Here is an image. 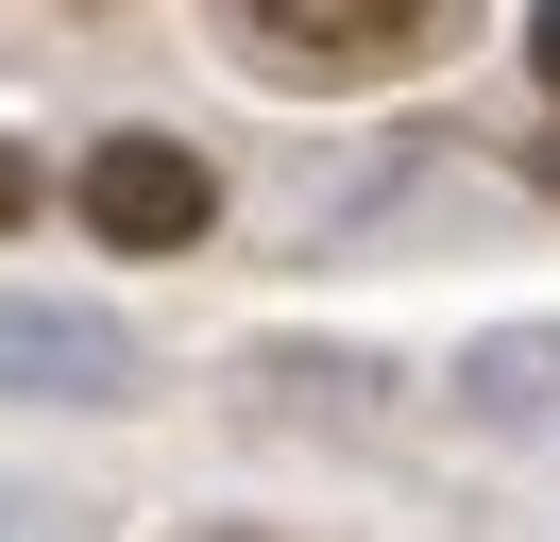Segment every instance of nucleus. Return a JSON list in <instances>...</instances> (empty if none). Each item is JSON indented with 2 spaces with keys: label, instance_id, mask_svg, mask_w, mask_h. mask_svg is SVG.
<instances>
[{
  "label": "nucleus",
  "instance_id": "1",
  "mask_svg": "<svg viewBox=\"0 0 560 542\" xmlns=\"http://www.w3.org/2000/svg\"><path fill=\"white\" fill-rule=\"evenodd\" d=\"M476 17V0H221V34H238L255 68H289V85H357V68H424L442 34Z\"/></svg>",
  "mask_w": 560,
  "mask_h": 542
},
{
  "label": "nucleus",
  "instance_id": "2",
  "mask_svg": "<svg viewBox=\"0 0 560 542\" xmlns=\"http://www.w3.org/2000/svg\"><path fill=\"white\" fill-rule=\"evenodd\" d=\"M205 221H221L205 153H171V136H103V153H85V237H103V255H187Z\"/></svg>",
  "mask_w": 560,
  "mask_h": 542
},
{
  "label": "nucleus",
  "instance_id": "3",
  "mask_svg": "<svg viewBox=\"0 0 560 542\" xmlns=\"http://www.w3.org/2000/svg\"><path fill=\"white\" fill-rule=\"evenodd\" d=\"M526 68H544V85H560V0H544V17H526Z\"/></svg>",
  "mask_w": 560,
  "mask_h": 542
},
{
  "label": "nucleus",
  "instance_id": "4",
  "mask_svg": "<svg viewBox=\"0 0 560 542\" xmlns=\"http://www.w3.org/2000/svg\"><path fill=\"white\" fill-rule=\"evenodd\" d=\"M0 221H35V169H18V153H0Z\"/></svg>",
  "mask_w": 560,
  "mask_h": 542
}]
</instances>
